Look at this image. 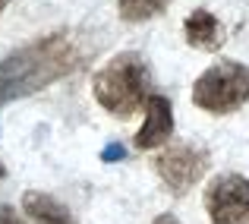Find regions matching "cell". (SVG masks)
<instances>
[{
    "label": "cell",
    "mask_w": 249,
    "mask_h": 224,
    "mask_svg": "<svg viewBox=\"0 0 249 224\" xmlns=\"http://www.w3.org/2000/svg\"><path fill=\"white\" fill-rule=\"evenodd\" d=\"M76 70V48L67 35H48L0 60V108L44 89Z\"/></svg>",
    "instance_id": "1"
},
{
    "label": "cell",
    "mask_w": 249,
    "mask_h": 224,
    "mask_svg": "<svg viewBox=\"0 0 249 224\" xmlns=\"http://www.w3.org/2000/svg\"><path fill=\"white\" fill-rule=\"evenodd\" d=\"M91 92L95 101L107 114L129 120L139 108L148 101V70L136 51L114 54L95 76H91Z\"/></svg>",
    "instance_id": "2"
},
{
    "label": "cell",
    "mask_w": 249,
    "mask_h": 224,
    "mask_svg": "<svg viewBox=\"0 0 249 224\" xmlns=\"http://www.w3.org/2000/svg\"><path fill=\"white\" fill-rule=\"evenodd\" d=\"M249 101V67L240 60L212 63L193 85V104L208 114H233Z\"/></svg>",
    "instance_id": "3"
},
{
    "label": "cell",
    "mask_w": 249,
    "mask_h": 224,
    "mask_svg": "<svg viewBox=\"0 0 249 224\" xmlns=\"http://www.w3.org/2000/svg\"><path fill=\"white\" fill-rule=\"evenodd\" d=\"M208 151L193 146V142H170V146L155 158L158 177L170 187L174 196H186L202 177L208 174Z\"/></svg>",
    "instance_id": "4"
},
{
    "label": "cell",
    "mask_w": 249,
    "mask_h": 224,
    "mask_svg": "<svg viewBox=\"0 0 249 224\" xmlns=\"http://www.w3.org/2000/svg\"><path fill=\"white\" fill-rule=\"evenodd\" d=\"M205 212L212 224H249V180L243 174H218L205 187Z\"/></svg>",
    "instance_id": "5"
},
{
    "label": "cell",
    "mask_w": 249,
    "mask_h": 224,
    "mask_svg": "<svg viewBox=\"0 0 249 224\" xmlns=\"http://www.w3.org/2000/svg\"><path fill=\"white\" fill-rule=\"evenodd\" d=\"M174 136V108H170V98L164 95H148L145 101V123L139 127L133 146L139 151L158 149Z\"/></svg>",
    "instance_id": "6"
},
{
    "label": "cell",
    "mask_w": 249,
    "mask_h": 224,
    "mask_svg": "<svg viewBox=\"0 0 249 224\" xmlns=\"http://www.w3.org/2000/svg\"><path fill=\"white\" fill-rule=\"evenodd\" d=\"M183 35H186V44L196 51H205V54H214L221 51L224 38V25L218 22V16L208 10H193L183 22Z\"/></svg>",
    "instance_id": "7"
},
{
    "label": "cell",
    "mask_w": 249,
    "mask_h": 224,
    "mask_svg": "<svg viewBox=\"0 0 249 224\" xmlns=\"http://www.w3.org/2000/svg\"><path fill=\"white\" fill-rule=\"evenodd\" d=\"M22 212L35 224H76L73 212H70L63 202H57L54 196H48V193H38V189H29V193L22 196Z\"/></svg>",
    "instance_id": "8"
},
{
    "label": "cell",
    "mask_w": 249,
    "mask_h": 224,
    "mask_svg": "<svg viewBox=\"0 0 249 224\" xmlns=\"http://www.w3.org/2000/svg\"><path fill=\"white\" fill-rule=\"evenodd\" d=\"M170 6V0H117V10H120V19L126 22H145V19L161 16Z\"/></svg>",
    "instance_id": "9"
},
{
    "label": "cell",
    "mask_w": 249,
    "mask_h": 224,
    "mask_svg": "<svg viewBox=\"0 0 249 224\" xmlns=\"http://www.w3.org/2000/svg\"><path fill=\"white\" fill-rule=\"evenodd\" d=\"M0 224H25V221L13 205H3V202H0Z\"/></svg>",
    "instance_id": "10"
},
{
    "label": "cell",
    "mask_w": 249,
    "mask_h": 224,
    "mask_svg": "<svg viewBox=\"0 0 249 224\" xmlns=\"http://www.w3.org/2000/svg\"><path fill=\"white\" fill-rule=\"evenodd\" d=\"M123 155H126L123 146H107L104 149V161H117V158H123Z\"/></svg>",
    "instance_id": "11"
},
{
    "label": "cell",
    "mask_w": 249,
    "mask_h": 224,
    "mask_svg": "<svg viewBox=\"0 0 249 224\" xmlns=\"http://www.w3.org/2000/svg\"><path fill=\"white\" fill-rule=\"evenodd\" d=\"M155 224H180V218H177V215H170V212H164V215H158V218H155Z\"/></svg>",
    "instance_id": "12"
},
{
    "label": "cell",
    "mask_w": 249,
    "mask_h": 224,
    "mask_svg": "<svg viewBox=\"0 0 249 224\" xmlns=\"http://www.w3.org/2000/svg\"><path fill=\"white\" fill-rule=\"evenodd\" d=\"M3 177H6V164L0 161V180H3Z\"/></svg>",
    "instance_id": "13"
},
{
    "label": "cell",
    "mask_w": 249,
    "mask_h": 224,
    "mask_svg": "<svg viewBox=\"0 0 249 224\" xmlns=\"http://www.w3.org/2000/svg\"><path fill=\"white\" fill-rule=\"evenodd\" d=\"M6 3H10V0H0V13H3V10H6Z\"/></svg>",
    "instance_id": "14"
}]
</instances>
